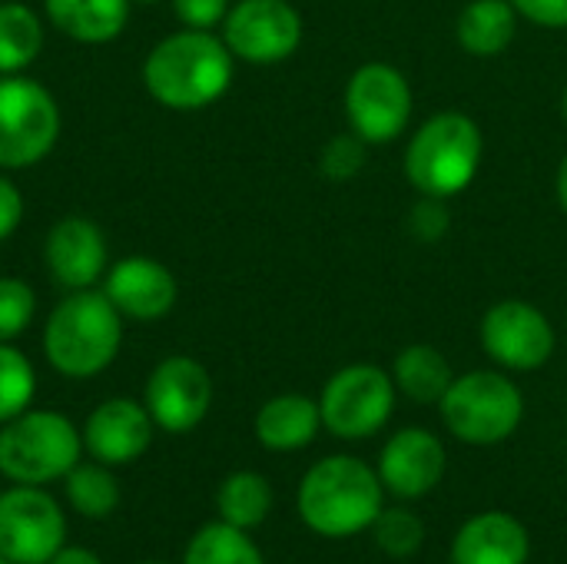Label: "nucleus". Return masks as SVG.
<instances>
[{"label":"nucleus","instance_id":"1","mask_svg":"<svg viewBox=\"0 0 567 564\" xmlns=\"http://www.w3.org/2000/svg\"><path fill=\"white\" fill-rule=\"evenodd\" d=\"M236 57L226 40L209 30H179L163 37L143 60V86L146 93L179 113L203 110L216 103L233 83Z\"/></svg>","mask_w":567,"mask_h":564},{"label":"nucleus","instance_id":"2","mask_svg":"<svg viewBox=\"0 0 567 564\" xmlns=\"http://www.w3.org/2000/svg\"><path fill=\"white\" fill-rule=\"evenodd\" d=\"M299 519L322 539H352L375 525L385 489L372 465L355 455H326L299 482Z\"/></svg>","mask_w":567,"mask_h":564},{"label":"nucleus","instance_id":"3","mask_svg":"<svg viewBox=\"0 0 567 564\" xmlns=\"http://www.w3.org/2000/svg\"><path fill=\"white\" fill-rule=\"evenodd\" d=\"M123 346V316L103 289H73L43 326V356L63 379H93Z\"/></svg>","mask_w":567,"mask_h":564},{"label":"nucleus","instance_id":"4","mask_svg":"<svg viewBox=\"0 0 567 564\" xmlns=\"http://www.w3.org/2000/svg\"><path fill=\"white\" fill-rule=\"evenodd\" d=\"M482 153V126L462 110H442L412 133L405 146V176L422 196L452 199L478 176Z\"/></svg>","mask_w":567,"mask_h":564},{"label":"nucleus","instance_id":"5","mask_svg":"<svg viewBox=\"0 0 567 564\" xmlns=\"http://www.w3.org/2000/svg\"><path fill=\"white\" fill-rule=\"evenodd\" d=\"M83 435L63 412L27 409L0 425V475L13 485H50L80 465Z\"/></svg>","mask_w":567,"mask_h":564},{"label":"nucleus","instance_id":"6","mask_svg":"<svg viewBox=\"0 0 567 564\" xmlns=\"http://www.w3.org/2000/svg\"><path fill=\"white\" fill-rule=\"evenodd\" d=\"M445 429L475 449L508 442L522 419H525V396L522 389L495 369H475L455 376L449 392L439 402Z\"/></svg>","mask_w":567,"mask_h":564},{"label":"nucleus","instance_id":"7","mask_svg":"<svg viewBox=\"0 0 567 564\" xmlns=\"http://www.w3.org/2000/svg\"><path fill=\"white\" fill-rule=\"evenodd\" d=\"M399 389L392 372L372 362H352L329 376L319 396L322 429L342 442H362L379 435L395 412Z\"/></svg>","mask_w":567,"mask_h":564},{"label":"nucleus","instance_id":"8","mask_svg":"<svg viewBox=\"0 0 567 564\" xmlns=\"http://www.w3.org/2000/svg\"><path fill=\"white\" fill-rule=\"evenodd\" d=\"M60 140V106L53 93L23 76H0V170H30Z\"/></svg>","mask_w":567,"mask_h":564},{"label":"nucleus","instance_id":"9","mask_svg":"<svg viewBox=\"0 0 567 564\" xmlns=\"http://www.w3.org/2000/svg\"><path fill=\"white\" fill-rule=\"evenodd\" d=\"M346 120L355 136L372 143H392L412 120V86L392 63H362L346 83Z\"/></svg>","mask_w":567,"mask_h":564},{"label":"nucleus","instance_id":"10","mask_svg":"<svg viewBox=\"0 0 567 564\" xmlns=\"http://www.w3.org/2000/svg\"><path fill=\"white\" fill-rule=\"evenodd\" d=\"M66 545V519L40 485L0 492V555L10 564H47Z\"/></svg>","mask_w":567,"mask_h":564},{"label":"nucleus","instance_id":"11","mask_svg":"<svg viewBox=\"0 0 567 564\" xmlns=\"http://www.w3.org/2000/svg\"><path fill=\"white\" fill-rule=\"evenodd\" d=\"M229 53L252 66L289 60L302 43V13L289 0H236L223 20Z\"/></svg>","mask_w":567,"mask_h":564},{"label":"nucleus","instance_id":"12","mask_svg":"<svg viewBox=\"0 0 567 564\" xmlns=\"http://www.w3.org/2000/svg\"><path fill=\"white\" fill-rule=\"evenodd\" d=\"M478 339H482L485 356L508 372L542 369L555 356V346H558L551 319L525 299L495 302L482 316Z\"/></svg>","mask_w":567,"mask_h":564},{"label":"nucleus","instance_id":"13","mask_svg":"<svg viewBox=\"0 0 567 564\" xmlns=\"http://www.w3.org/2000/svg\"><path fill=\"white\" fill-rule=\"evenodd\" d=\"M143 406L153 416L156 429L169 435L193 432L213 406V379L203 362L193 356H169L163 359L143 389Z\"/></svg>","mask_w":567,"mask_h":564},{"label":"nucleus","instance_id":"14","mask_svg":"<svg viewBox=\"0 0 567 564\" xmlns=\"http://www.w3.org/2000/svg\"><path fill=\"white\" fill-rule=\"evenodd\" d=\"M449 469V452L442 439L422 425L399 429L379 452V479L382 489L399 502H419L432 495Z\"/></svg>","mask_w":567,"mask_h":564},{"label":"nucleus","instance_id":"15","mask_svg":"<svg viewBox=\"0 0 567 564\" xmlns=\"http://www.w3.org/2000/svg\"><path fill=\"white\" fill-rule=\"evenodd\" d=\"M43 259L50 276L66 289H93L106 276V236L90 216H63L43 239Z\"/></svg>","mask_w":567,"mask_h":564},{"label":"nucleus","instance_id":"16","mask_svg":"<svg viewBox=\"0 0 567 564\" xmlns=\"http://www.w3.org/2000/svg\"><path fill=\"white\" fill-rule=\"evenodd\" d=\"M103 293L123 319L156 322L176 306L179 286H176V276L159 259L126 256L106 269Z\"/></svg>","mask_w":567,"mask_h":564},{"label":"nucleus","instance_id":"17","mask_svg":"<svg viewBox=\"0 0 567 564\" xmlns=\"http://www.w3.org/2000/svg\"><path fill=\"white\" fill-rule=\"evenodd\" d=\"M153 416L146 412L143 402H133V399H106L100 402L86 422H83V449L93 455V462H103V465H130L136 462L150 442H153Z\"/></svg>","mask_w":567,"mask_h":564},{"label":"nucleus","instance_id":"18","mask_svg":"<svg viewBox=\"0 0 567 564\" xmlns=\"http://www.w3.org/2000/svg\"><path fill=\"white\" fill-rule=\"evenodd\" d=\"M532 535L525 522L512 512L488 509L465 519L452 539V564H528Z\"/></svg>","mask_w":567,"mask_h":564},{"label":"nucleus","instance_id":"19","mask_svg":"<svg viewBox=\"0 0 567 564\" xmlns=\"http://www.w3.org/2000/svg\"><path fill=\"white\" fill-rule=\"evenodd\" d=\"M319 429H322L319 402L309 396H299V392L272 396L269 402H262V409L256 412V422H252L259 445L269 452L309 449L316 442Z\"/></svg>","mask_w":567,"mask_h":564},{"label":"nucleus","instance_id":"20","mask_svg":"<svg viewBox=\"0 0 567 564\" xmlns=\"http://www.w3.org/2000/svg\"><path fill=\"white\" fill-rule=\"evenodd\" d=\"M133 0H43L50 23L76 43H110L130 23Z\"/></svg>","mask_w":567,"mask_h":564},{"label":"nucleus","instance_id":"21","mask_svg":"<svg viewBox=\"0 0 567 564\" xmlns=\"http://www.w3.org/2000/svg\"><path fill=\"white\" fill-rule=\"evenodd\" d=\"M518 33V10L512 0H472L455 23L458 47L472 57H498Z\"/></svg>","mask_w":567,"mask_h":564},{"label":"nucleus","instance_id":"22","mask_svg":"<svg viewBox=\"0 0 567 564\" xmlns=\"http://www.w3.org/2000/svg\"><path fill=\"white\" fill-rule=\"evenodd\" d=\"M392 382H395V389L409 402H415V406H439L442 396L449 392V386L455 382V372H452L449 359L435 346L415 342V346H405L395 356Z\"/></svg>","mask_w":567,"mask_h":564},{"label":"nucleus","instance_id":"23","mask_svg":"<svg viewBox=\"0 0 567 564\" xmlns=\"http://www.w3.org/2000/svg\"><path fill=\"white\" fill-rule=\"evenodd\" d=\"M272 485L266 475L259 472H233L223 479L219 492H216V512L223 522L243 529V532H252L259 529L269 512H272Z\"/></svg>","mask_w":567,"mask_h":564},{"label":"nucleus","instance_id":"24","mask_svg":"<svg viewBox=\"0 0 567 564\" xmlns=\"http://www.w3.org/2000/svg\"><path fill=\"white\" fill-rule=\"evenodd\" d=\"M43 50V20L20 0L0 3V76L23 73Z\"/></svg>","mask_w":567,"mask_h":564},{"label":"nucleus","instance_id":"25","mask_svg":"<svg viewBox=\"0 0 567 564\" xmlns=\"http://www.w3.org/2000/svg\"><path fill=\"white\" fill-rule=\"evenodd\" d=\"M63 489H66L70 509L76 515L90 519V522H100V519L113 515L116 505H120V482L110 472V465H103V462L73 465L66 472V479H63Z\"/></svg>","mask_w":567,"mask_h":564},{"label":"nucleus","instance_id":"26","mask_svg":"<svg viewBox=\"0 0 567 564\" xmlns=\"http://www.w3.org/2000/svg\"><path fill=\"white\" fill-rule=\"evenodd\" d=\"M183 564H266L259 545L249 539V532L229 525V522H209L203 525L186 552H183Z\"/></svg>","mask_w":567,"mask_h":564},{"label":"nucleus","instance_id":"27","mask_svg":"<svg viewBox=\"0 0 567 564\" xmlns=\"http://www.w3.org/2000/svg\"><path fill=\"white\" fill-rule=\"evenodd\" d=\"M37 396L33 362L10 342H0V425L30 409Z\"/></svg>","mask_w":567,"mask_h":564},{"label":"nucleus","instance_id":"28","mask_svg":"<svg viewBox=\"0 0 567 564\" xmlns=\"http://www.w3.org/2000/svg\"><path fill=\"white\" fill-rule=\"evenodd\" d=\"M375 535V545L389 558H412L425 545V522L412 509H382L375 525L369 529Z\"/></svg>","mask_w":567,"mask_h":564},{"label":"nucleus","instance_id":"29","mask_svg":"<svg viewBox=\"0 0 567 564\" xmlns=\"http://www.w3.org/2000/svg\"><path fill=\"white\" fill-rule=\"evenodd\" d=\"M37 316V293L17 279V276H0V342H13L30 329Z\"/></svg>","mask_w":567,"mask_h":564},{"label":"nucleus","instance_id":"30","mask_svg":"<svg viewBox=\"0 0 567 564\" xmlns=\"http://www.w3.org/2000/svg\"><path fill=\"white\" fill-rule=\"evenodd\" d=\"M365 156H369V143L362 136H355L352 130L349 133H339V136H332L322 146V153H319V173L326 180H332V183H346L355 173H362Z\"/></svg>","mask_w":567,"mask_h":564},{"label":"nucleus","instance_id":"31","mask_svg":"<svg viewBox=\"0 0 567 564\" xmlns=\"http://www.w3.org/2000/svg\"><path fill=\"white\" fill-rule=\"evenodd\" d=\"M409 233H412L419 243H439V239L449 233V206H445V199H439V196H422V199L412 206Z\"/></svg>","mask_w":567,"mask_h":564},{"label":"nucleus","instance_id":"32","mask_svg":"<svg viewBox=\"0 0 567 564\" xmlns=\"http://www.w3.org/2000/svg\"><path fill=\"white\" fill-rule=\"evenodd\" d=\"M173 3V13L183 27H193V30H213L226 20L233 0H169Z\"/></svg>","mask_w":567,"mask_h":564},{"label":"nucleus","instance_id":"33","mask_svg":"<svg viewBox=\"0 0 567 564\" xmlns=\"http://www.w3.org/2000/svg\"><path fill=\"white\" fill-rule=\"evenodd\" d=\"M512 7L518 10V17L538 27H548V30L567 27V0H512Z\"/></svg>","mask_w":567,"mask_h":564},{"label":"nucleus","instance_id":"34","mask_svg":"<svg viewBox=\"0 0 567 564\" xmlns=\"http://www.w3.org/2000/svg\"><path fill=\"white\" fill-rule=\"evenodd\" d=\"M20 219H23V196L13 186V180L0 173V243L17 233Z\"/></svg>","mask_w":567,"mask_h":564},{"label":"nucleus","instance_id":"35","mask_svg":"<svg viewBox=\"0 0 567 564\" xmlns=\"http://www.w3.org/2000/svg\"><path fill=\"white\" fill-rule=\"evenodd\" d=\"M47 564H103L100 555H93L90 548H80V545H63L53 558Z\"/></svg>","mask_w":567,"mask_h":564},{"label":"nucleus","instance_id":"36","mask_svg":"<svg viewBox=\"0 0 567 564\" xmlns=\"http://www.w3.org/2000/svg\"><path fill=\"white\" fill-rule=\"evenodd\" d=\"M555 196H558V206L567 213V153L558 166V176H555Z\"/></svg>","mask_w":567,"mask_h":564},{"label":"nucleus","instance_id":"37","mask_svg":"<svg viewBox=\"0 0 567 564\" xmlns=\"http://www.w3.org/2000/svg\"><path fill=\"white\" fill-rule=\"evenodd\" d=\"M561 116L567 120V86H565V93H561Z\"/></svg>","mask_w":567,"mask_h":564},{"label":"nucleus","instance_id":"38","mask_svg":"<svg viewBox=\"0 0 567 564\" xmlns=\"http://www.w3.org/2000/svg\"><path fill=\"white\" fill-rule=\"evenodd\" d=\"M133 3H156V0H133Z\"/></svg>","mask_w":567,"mask_h":564},{"label":"nucleus","instance_id":"39","mask_svg":"<svg viewBox=\"0 0 567 564\" xmlns=\"http://www.w3.org/2000/svg\"><path fill=\"white\" fill-rule=\"evenodd\" d=\"M140 564H166V562H140Z\"/></svg>","mask_w":567,"mask_h":564},{"label":"nucleus","instance_id":"40","mask_svg":"<svg viewBox=\"0 0 567 564\" xmlns=\"http://www.w3.org/2000/svg\"><path fill=\"white\" fill-rule=\"evenodd\" d=\"M0 564H10V562H7V558H3V555H0Z\"/></svg>","mask_w":567,"mask_h":564}]
</instances>
